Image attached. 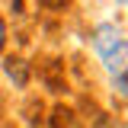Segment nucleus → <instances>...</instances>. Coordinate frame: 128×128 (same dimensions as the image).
I'll list each match as a JSON object with an SVG mask.
<instances>
[{"label":"nucleus","instance_id":"nucleus-1","mask_svg":"<svg viewBox=\"0 0 128 128\" xmlns=\"http://www.w3.org/2000/svg\"><path fill=\"white\" fill-rule=\"evenodd\" d=\"M93 51L99 54L102 67L109 74H122L128 61V42H125V32L118 29L115 22H96L93 26Z\"/></svg>","mask_w":128,"mask_h":128},{"label":"nucleus","instance_id":"nucleus-4","mask_svg":"<svg viewBox=\"0 0 128 128\" xmlns=\"http://www.w3.org/2000/svg\"><path fill=\"white\" fill-rule=\"evenodd\" d=\"M90 128H115V118H112V115H106V112H102V115H96V122Z\"/></svg>","mask_w":128,"mask_h":128},{"label":"nucleus","instance_id":"nucleus-3","mask_svg":"<svg viewBox=\"0 0 128 128\" xmlns=\"http://www.w3.org/2000/svg\"><path fill=\"white\" fill-rule=\"evenodd\" d=\"M112 90L118 93V99H125V93H128V70H122V74H112Z\"/></svg>","mask_w":128,"mask_h":128},{"label":"nucleus","instance_id":"nucleus-2","mask_svg":"<svg viewBox=\"0 0 128 128\" xmlns=\"http://www.w3.org/2000/svg\"><path fill=\"white\" fill-rule=\"evenodd\" d=\"M3 77L13 83L16 90H26L32 77V64L22 54H3Z\"/></svg>","mask_w":128,"mask_h":128},{"label":"nucleus","instance_id":"nucleus-5","mask_svg":"<svg viewBox=\"0 0 128 128\" xmlns=\"http://www.w3.org/2000/svg\"><path fill=\"white\" fill-rule=\"evenodd\" d=\"M6 38H10V35H6V19L0 16V58H3V51H6Z\"/></svg>","mask_w":128,"mask_h":128}]
</instances>
